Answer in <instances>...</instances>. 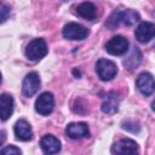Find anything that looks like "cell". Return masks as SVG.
<instances>
[{"instance_id":"cell-1","label":"cell","mask_w":155,"mask_h":155,"mask_svg":"<svg viewBox=\"0 0 155 155\" xmlns=\"http://www.w3.org/2000/svg\"><path fill=\"white\" fill-rule=\"evenodd\" d=\"M139 21V15L133 10H124V11H115L108 19L107 27L110 29L116 28L120 24L126 27H131Z\"/></svg>"},{"instance_id":"cell-2","label":"cell","mask_w":155,"mask_h":155,"mask_svg":"<svg viewBox=\"0 0 155 155\" xmlns=\"http://www.w3.org/2000/svg\"><path fill=\"white\" fill-rule=\"evenodd\" d=\"M48 52L47 44L44 39H33L25 47V56L29 61L36 62L44 58Z\"/></svg>"},{"instance_id":"cell-3","label":"cell","mask_w":155,"mask_h":155,"mask_svg":"<svg viewBox=\"0 0 155 155\" xmlns=\"http://www.w3.org/2000/svg\"><path fill=\"white\" fill-rule=\"evenodd\" d=\"M96 71L102 81H110L117 74V67L113 61L101 58L96 63Z\"/></svg>"},{"instance_id":"cell-4","label":"cell","mask_w":155,"mask_h":155,"mask_svg":"<svg viewBox=\"0 0 155 155\" xmlns=\"http://www.w3.org/2000/svg\"><path fill=\"white\" fill-rule=\"evenodd\" d=\"M128 46H130V42L125 36L116 35V36H113L105 44V50L108 53L113 56H121L128 51Z\"/></svg>"},{"instance_id":"cell-5","label":"cell","mask_w":155,"mask_h":155,"mask_svg":"<svg viewBox=\"0 0 155 155\" xmlns=\"http://www.w3.org/2000/svg\"><path fill=\"white\" fill-rule=\"evenodd\" d=\"M87 35L88 29L79 23L69 22L63 27V36L68 40H84L87 38Z\"/></svg>"},{"instance_id":"cell-6","label":"cell","mask_w":155,"mask_h":155,"mask_svg":"<svg viewBox=\"0 0 155 155\" xmlns=\"http://www.w3.org/2000/svg\"><path fill=\"white\" fill-rule=\"evenodd\" d=\"M40 88V76L38 73L31 71L25 75L22 84V93L25 97H33Z\"/></svg>"},{"instance_id":"cell-7","label":"cell","mask_w":155,"mask_h":155,"mask_svg":"<svg viewBox=\"0 0 155 155\" xmlns=\"http://www.w3.org/2000/svg\"><path fill=\"white\" fill-rule=\"evenodd\" d=\"M54 107V98L51 92L41 93L35 101V110L41 115H48L52 113Z\"/></svg>"},{"instance_id":"cell-8","label":"cell","mask_w":155,"mask_h":155,"mask_svg":"<svg viewBox=\"0 0 155 155\" xmlns=\"http://www.w3.org/2000/svg\"><path fill=\"white\" fill-rule=\"evenodd\" d=\"M136 86L143 96H150L155 91V79L150 73L144 71L137 78Z\"/></svg>"},{"instance_id":"cell-9","label":"cell","mask_w":155,"mask_h":155,"mask_svg":"<svg viewBox=\"0 0 155 155\" xmlns=\"http://www.w3.org/2000/svg\"><path fill=\"white\" fill-rule=\"evenodd\" d=\"M134 36L136 39L142 42H149L153 38H155V23L151 22H142L134 30Z\"/></svg>"},{"instance_id":"cell-10","label":"cell","mask_w":155,"mask_h":155,"mask_svg":"<svg viewBox=\"0 0 155 155\" xmlns=\"http://www.w3.org/2000/svg\"><path fill=\"white\" fill-rule=\"evenodd\" d=\"M138 151V144L130 138H124L117 140L111 147L113 154H136Z\"/></svg>"},{"instance_id":"cell-11","label":"cell","mask_w":155,"mask_h":155,"mask_svg":"<svg viewBox=\"0 0 155 155\" xmlns=\"http://www.w3.org/2000/svg\"><path fill=\"white\" fill-rule=\"evenodd\" d=\"M13 131H15V136L18 140H23V142H27V140H30L31 137H33V130H31V126L30 124L24 120V119H21L18 120L16 124H15V127H13Z\"/></svg>"},{"instance_id":"cell-12","label":"cell","mask_w":155,"mask_h":155,"mask_svg":"<svg viewBox=\"0 0 155 155\" xmlns=\"http://www.w3.org/2000/svg\"><path fill=\"white\" fill-rule=\"evenodd\" d=\"M65 133L71 139H80V138L87 137L90 131H88L87 124L85 122H70L65 128Z\"/></svg>"},{"instance_id":"cell-13","label":"cell","mask_w":155,"mask_h":155,"mask_svg":"<svg viewBox=\"0 0 155 155\" xmlns=\"http://www.w3.org/2000/svg\"><path fill=\"white\" fill-rule=\"evenodd\" d=\"M40 148L45 154H56L61 150V142L52 134H45L40 139Z\"/></svg>"},{"instance_id":"cell-14","label":"cell","mask_w":155,"mask_h":155,"mask_svg":"<svg viewBox=\"0 0 155 155\" xmlns=\"http://www.w3.org/2000/svg\"><path fill=\"white\" fill-rule=\"evenodd\" d=\"M13 98L11 94L7 93H2L0 96V115H1V120L6 121L13 113Z\"/></svg>"},{"instance_id":"cell-15","label":"cell","mask_w":155,"mask_h":155,"mask_svg":"<svg viewBox=\"0 0 155 155\" xmlns=\"http://www.w3.org/2000/svg\"><path fill=\"white\" fill-rule=\"evenodd\" d=\"M76 15L80 16L81 18H85V19H94L96 16H97V8L96 6L90 2V1H85V2H81L80 5H78L76 7Z\"/></svg>"},{"instance_id":"cell-16","label":"cell","mask_w":155,"mask_h":155,"mask_svg":"<svg viewBox=\"0 0 155 155\" xmlns=\"http://www.w3.org/2000/svg\"><path fill=\"white\" fill-rule=\"evenodd\" d=\"M119 109V101H117V96L114 92H109L105 98L104 102L102 104V111L105 114H114L116 113Z\"/></svg>"},{"instance_id":"cell-17","label":"cell","mask_w":155,"mask_h":155,"mask_svg":"<svg viewBox=\"0 0 155 155\" xmlns=\"http://www.w3.org/2000/svg\"><path fill=\"white\" fill-rule=\"evenodd\" d=\"M140 58H142V54H140L139 50L137 47H133V51L130 53L128 58H126L124 61V64H125L126 68H128L130 70H132V69H134V68H137L139 65Z\"/></svg>"},{"instance_id":"cell-18","label":"cell","mask_w":155,"mask_h":155,"mask_svg":"<svg viewBox=\"0 0 155 155\" xmlns=\"http://www.w3.org/2000/svg\"><path fill=\"white\" fill-rule=\"evenodd\" d=\"M21 153H22L21 149L15 145H7L1 149V154H4V155H18Z\"/></svg>"},{"instance_id":"cell-19","label":"cell","mask_w":155,"mask_h":155,"mask_svg":"<svg viewBox=\"0 0 155 155\" xmlns=\"http://www.w3.org/2000/svg\"><path fill=\"white\" fill-rule=\"evenodd\" d=\"M0 11H1V23H4L7 19L8 15H10V8L5 4H1V10Z\"/></svg>"},{"instance_id":"cell-20","label":"cell","mask_w":155,"mask_h":155,"mask_svg":"<svg viewBox=\"0 0 155 155\" xmlns=\"http://www.w3.org/2000/svg\"><path fill=\"white\" fill-rule=\"evenodd\" d=\"M151 108H153V110L155 111V99L153 101V103H151Z\"/></svg>"},{"instance_id":"cell-21","label":"cell","mask_w":155,"mask_h":155,"mask_svg":"<svg viewBox=\"0 0 155 155\" xmlns=\"http://www.w3.org/2000/svg\"><path fill=\"white\" fill-rule=\"evenodd\" d=\"M63 1H68V0H63Z\"/></svg>"}]
</instances>
